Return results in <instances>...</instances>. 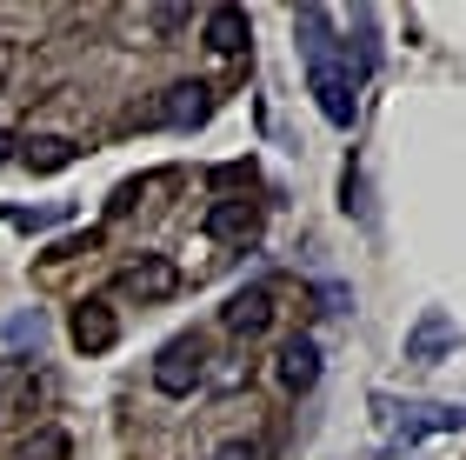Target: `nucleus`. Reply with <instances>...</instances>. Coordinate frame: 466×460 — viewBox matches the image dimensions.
<instances>
[{"label":"nucleus","mask_w":466,"mask_h":460,"mask_svg":"<svg viewBox=\"0 0 466 460\" xmlns=\"http://www.w3.org/2000/svg\"><path fill=\"white\" fill-rule=\"evenodd\" d=\"M34 394H40V373H34V361L7 353V361H0V414H20V407H34Z\"/></svg>","instance_id":"11"},{"label":"nucleus","mask_w":466,"mask_h":460,"mask_svg":"<svg viewBox=\"0 0 466 460\" xmlns=\"http://www.w3.org/2000/svg\"><path fill=\"white\" fill-rule=\"evenodd\" d=\"M20 460H67V434H60V427H40Z\"/></svg>","instance_id":"14"},{"label":"nucleus","mask_w":466,"mask_h":460,"mask_svg":"<svg viewBox=\"0 0 466 460\" xmlns=\"http://www.w3.org/2000/svg\"><path fill=\"white\" fill-rule=\"evenodd\" d=\"M20 160H27L34 174H60V167H74V160H80V148H74L67 134H34L27 148H20Z\"/></svg>","instance_id":"13"},{"label":"nucleus","mask_w":466,"mask_h":460,"mask_svg":"<svg viewBox=\"0 0 466 460\" xmlns=\"http://www.w3.org/2000/svg\"><path fill=\"white\" fill-rule=\"evenodd\" d=\"M273 373H280L287 394H307L313 381H320V347H313V341H287L280 361H273Z\"/></svg>","instance_id":"10"},{"label":"nucleus","mask_w":466,"mask_h":460,"mask_svg":"<svg viewBox=\"0 0 466 460\" xmlns=\"http://www.w3.org/2000/svg\"><path fill=\"white\" fill-rule=\"evenodd\" d=\"M0 160H14V134L7 128H0Z\"/></svg>","instance_id":"15"},{"label":"nucleus","mask_w":466,"mask_h":460,"mask_svg":"<svg viewBox=\"0 0 466 460\" xmlns=\"http://www.w3.org/2000/svg\"><path fill=\"white\" fill-rule=\"evenodd\" d=\"M207 114H214V87H200V80H180V87H167V94H154V100H147V107L134 114V128L194 134Z\"/></svg>","instance_id":"2"},{"label":"nucleus","mask_w":466,"mask_h":460,"mask_svg":"<svg viewBox=\"0 0 466 460\" xmlns=\"http://www.w3.org/2000/svg\"><path fill=\"white\" fill-rule=\"evenodd\" d=\"M220 327L240 333V341H260V333L273 327V287H240V294L220 307Z\"/></svg>","instance_id":"7"},{"label":"nucleus","mask_w":466,"mask_h":460,"mask_svg":"<svg viewBox=\"0 0 466 460\" xmlns=\"http://www.w3.org/2000/svg\"><path fill=\"white\" fill-rule=\"evenodd\" d=\"M453 347H460V321H453V313H440V307H427L413 321V333H407V361H420V367L447 361Z\"/></svg>","instance_id":"5"},{"label":"nucleus","mask_w":466,"mask_h":460,"mask_svg":"<svg viewBox=\"0 0 466 460\" xmlns=\"http://www.w3.org/2000/svg\"><path fill=\"white\" fill-rule=\"evenodd\" d=\"M67 333H74V347H80V353H107V347L120 341V321H114V307H107V301H80V307H74V321H67Z\"/></svg>","instance_id":"9"},{"label":"nucleus","mask_w":466,"mask_h":460,"mask_svg":"<svg viewBox=\"0 0 466 460\" xmlns=\"http://www.w3.org/2000/svg\"><path fill=\"white\" fill-rule=\"evenodd\" d=\"M207 381V347L187 333V341H167L160 361H154V387L167 394V401H180V394H194Z\"/></svg>","instance_id":"3"},{"label":"nucleus","mask_w":466,"mask_h":460,"mask_svg":"<svg viewBox=\"0 0 466 460\" xmlns=\"http://www.w3.org/2000/svg\"><path fill=\"white\" fill-rule=\"evenodd\" d=\"M380 414H387V434H393V441H420V434H460V427H466L460 407H387V401H380Z\"/></svg>","instance_id":"6"},{"label":"nucleus","mask_w":466,"mask_h":460,"mask_svg":"<svg viewBox=\"0 0 466 460\" xmlns=\"http://www.w3.org/2000/svg\"><path fill=\"white\" fill-rule=\"evenodd\" d=\"M120 287H127L134 301H174V294H180V267L167 261V254H140V261L120 267Z\"/></svg>","instance_id":"4"},{"label":"nucleus","mask_w":466,"mask_h":460,"mask_svg":"<svg viewBox=\"0 0 466 460\" xmlns=\"http://www.w3.org/2000/svg\"><path fill=\"white\" fill-rule=\"evenodd\" d=\"M200 40H207V54H240L253 40V27H247L240 7H214V14H207V27H200Z\"/></svg>","instance_id":"12"},{"label":"nucleus","mask_w":466,"mask_h":460,"mask_svg":"<svg viewBox=\"0 0 466 460\" xmlns=\"http://www.w3.org/2000/svg\"><path fill=\"white\" fill-rule=\"evenodd\" d=\"M200 227H207V240H253V234H260V200H247V194L214 200Z\"/></svg>","instance_id":"8"},{"label":"nucleus","mask_w":466,"mask_h":460,"mask_svg":"<svg viewBox=\"0 0 466 460\" xmlns=\"http://www.w3.org/2000/svg\"><path fill=\"white\" fill-rule=\"evenodd\" d=\"M0 87H7V60H0Z\"/></svg>","instance_id":"16"},{"label":"nucleus","mask_w":466,"mask_h":460,"mask_svg":"<svg viewBox=\"0 0 466 460\" xmlns=\"http://www.w3.org/2000/svg\"><path fill=\"white\" fill-rule=\"evenodd\" d=\"M293 27H300V54H307V80H313V100H320V114L333 128H353L360 114V94H353V60H340L333 47V14L327 7H300L293 14Z\"/></svg>","instance_id":"1"}]
</instances>
